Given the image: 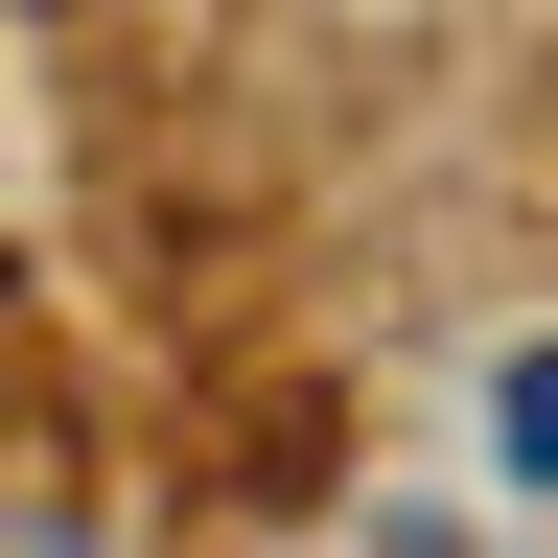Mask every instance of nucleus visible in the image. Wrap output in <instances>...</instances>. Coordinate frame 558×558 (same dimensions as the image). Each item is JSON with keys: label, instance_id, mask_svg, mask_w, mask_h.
I'll return each mask as SVG.
<instances>
[{"label": "nucleus", "instance_id": "f257e3e1", "mask_svg": "<svg viewBox=\"0 0 558 558\" xmlns=\"http://www.w3.org/2000/svg\"><path fill=\"white\" fill-rule=\"evenodd\" d=\"M488 442H512V488H558V349H512V373H488Z\"/></svg>", "mask_w": 558, "mask_h": 558}]
</instances>
